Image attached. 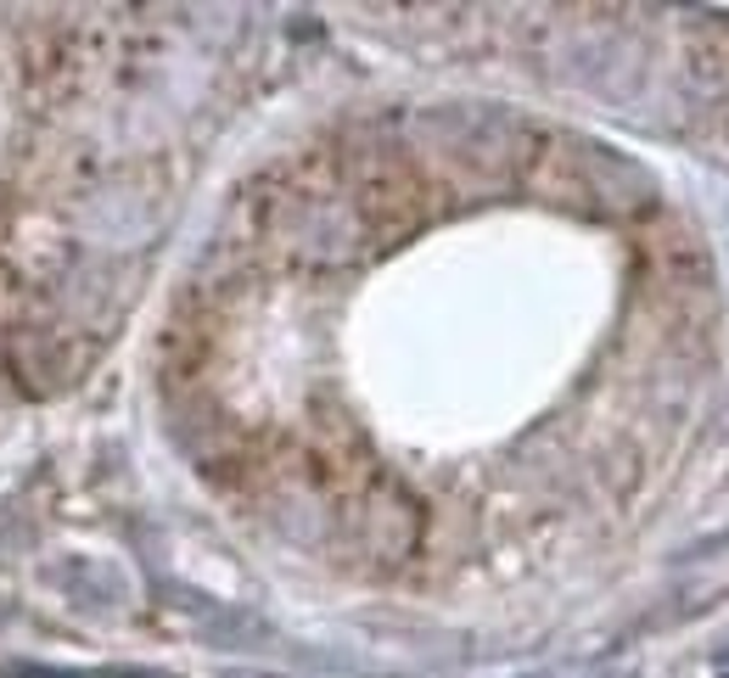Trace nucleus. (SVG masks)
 I'll use <instances>...</instances> for the list:
<instances>
[{
	"label": "nucleus",
	"mask_w": 729,
	"mask_h": 678,
	"mask_svg": "<svg viewBox=\"0 0 729 678\" xmlns=\"http://www.w3.org/2000/svg\"><path fill=\"white\" fill-rule=\"evenodd\" d=\"M0 678H174L158 667H57V662H0Z\"/></svg>",
	"instance_id": "obj_1"
},
{
	"label": "nucleus",
	"mask_w": 729,
	"mask_h": 678,
	"mask_svg": "<svg viewBox=\"0 0 729 678\" xmlns=\"http://www.w3.org/2000/svg\"><path fill=\"white\" fill-rule=\"evenodd\" d=\"M253 678H281V673H253Z\"/></svg>",
	"instance_id": "obj_2"
},
{
	"label": "nucleus",
	"mask_w": 729,
	"mask_h": 678,
	"mask_svg": "<svg viewBox=\"0 0 729 678\" xmlns=\"http://www.w3.org/2000/svg\"><path fill=\"white\" fill-rule=\"evenodd\" d=\"M718 678H729V667H718Z\"/></svg>",
	"instance_id": "obj_3"
}]
</instances>
